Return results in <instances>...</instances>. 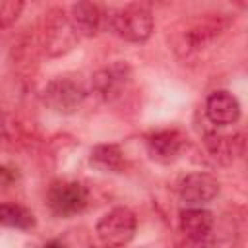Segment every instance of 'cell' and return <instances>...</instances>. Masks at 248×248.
<instances>
[{
    "label": "cell",
    "instance_id": "cell-1",
    "mask_svg": "<svg viewBox=\"0 0 248 248\" xmlns=\"http://www.w3.org/2000/svg\"><path fill=\"white\" fill-rule=\"evenodd\" d=\"M78 41L79 35L74 29L64 8H50L48 12H45L37 43L46 56H62L70 52Z\"/></svg>",
    "mask_w": 248,
    "mask_h": 248
},
{
    "label": "cell",
    "instance_id": "cell-2",
    "mask_svg": "<svg viewBox=\"0 0 248 248\" xmlns=\"http://www.w3.org/2000/svg\"><path fill=\"white\" fill-rule=\"evenodd\" d=\"M105 25L124 41L143 43L151 37L153 31V16L149 8L141 4H128L116 10H110L105 16Z\"/></svg>",
    "mask_w": 248,
    "mask_h": 248
},
{
    "label": "cell",
    "instance_id": "cell-3",
    "mask_svg": "<svg viewBox=\"0 0 248 248\" xmlns=\"http://www.w3.org/2000/svg\"><path fill=\"white\" fill-rule=\"evenodd\" d=\"M87 87L79 76L64 74L52 78L41 93L43 103L58 114H74L85 101Z\"/></svg>",
    "mask_w": 248,
    "mask_h": 248
},
{
    "label": "cell",
    "instance_id": "cell-4",
    "mask_svg": "<svg viewBox=\"0 0 248 248\" xmlns=\"http://www.w3.org/2000/svg\"><path fill=\"white\" fill-rule=\"evenodd\" d=\"M227 19L221 14H203L198 19L190 21L184 31H180L176 41V52H180L184 58L198 54L207 45H211L221 31H225Z\"/></svg>",
    "mask_w": 248,
    "mask_h": 248
},
{
    "label": "cell",
    "instance_id": "cell-5",
    "mask_svg": "<svg viewBox=\"0 0 248 248\" xmlns=\"http://www.w3.org/2000/svg\"><path fill=\"white\" fill-rule=\"evenodd\" d=\"M136 215L128 207H114L107 211L95 227V232L103 246L107 248H124L136 234Z\"/></svg>",
    "mask_w": 248,
    "mask_h": 248
},
{
    "label": "cell",
    "instance_id": "cell-6",
    "mask_svg": "<svg viewBox=\"0 0 248 248\" xmlns=\"http://www.w3.org/2000/svg\"><path fill=\"white\" fill-rule=\"evenodd\" d=\"M89 202V192L81 182L76 180H56L48 186L46 205L58 217H74L85 209Z\"/></svg>",
    "mask_w": 248,
    "mask_h": 248
},
{
    "label": "cell",
    "instance_id": "cell-7",
    "mask_svg": "<svg viewBox=\"0 0 248 248\" xmlns=\"http://www.w3.org/2000/svg\"><path fill=\"white\" fill-rule=\"evenodd\" d=\"M213 229H215V217L209 209L188 207V209L180 211V232H182L184 240L209 248Z\"/></svg>",
    "mask_w": 248,
    "mask_h": 248
},
{
    "label": "cell",
    "instance_id": "cell-8",
    "mask_svg": "<svg viewBox=\"0 0 248 248\" xmlns=\"http://www.w3.org/2000/svg\"><path fill=\"white\" fill-rule=\"evenodd\" d=\"M219 180L209 172H190L182 178L178 194L188 207H202L219 194Z\"/></svg>",
    "mask_w": 248,
    "mask_h": 248
},
{
    "label": "cell",
    "instance_id": "cell-9",
    "mask_svg": "<svg viewBox=\"0 0 248 248\" xmlns=\"http://www.w3.org/2000/svg\"><path fill=\"white\" fill-rule=\"evenodd\" d=\"M186 147H188V136L176 128H165V130L153 132L147 138V151L151 159L159 163L176 161Z\"/></svg>",
    "mask_w": 248,
    "mask_h": 248
},
{
    "label": "cell",
    "instance_id": "cell-10",
    "mask_svg": "<svg viewBox=\"0 0 248 248\" xmlns=\"http://www.w3.org/2000/svg\"><path fill=\"white\" fill-rule=\"evenodd\" d=\"M205 114L211 124L229 126L240 118V103L231 91L217 89L205 101Z\"/></svg>",
    "mask_w": 248,
    "mask_h": 248
},
{
    "label": "cell",
    "instance_id": "cell-11",
    "mask_svg": "<svg viewBox=\"0 0 248 248\" xmlns=\"http://www.w3.org/2000/svg\"><path fill=\"white\" fill-rule=\"evenodd\" d=\"M70 21L79 37H93L105 25V14L101 6L93 2H78L68 12Z\"/></svg>",
    "mask_w": 248,
    "mask_h": 248
},
{
    "label": "cell",
    "instance_id": "cell-12",
    "mask_svg": "<svg viewBox=\"0 0 248 248\" xmlns=\"http://www.w3.org/2000/svg\"><path fill=\"white\" fill-rule=\"evenodd\" d=\"M130 81V70L122 64L105 68L93 76V87L107 99L114 101L122 95V89H126V83Z\"/></svg>",
    "mask_w": 248,
    "mask_h": 248
},
{
    "label": "cell",
    "instance_id": "cell-13",
    "mask_svg": "<svg viewBox=\"0 0 248 248\" xmlns=\"http://www.w3.org/2000/svg\"><path fill=\"white\" fill-rule=\"evenodd\" d=\"M244 136L242 134H232V136H227V134H207L205 136V147L209 151V155L223 163V165H229L232 163V159L236 155H242L244 151Z\"/></svg>",
    "mask_w": 248,
    "mask_h": 248
},
{
    "label": "cell",
    "instance_id": "cell-14",
    "mask_svg": "<svg viewBox=\"0 0 248 248\" xmlns=\"http://www.w3.org/2000/svg\"><path fill=\"white\" fill-rule=\"evenodd\" d=\"M35 140L33 128L21 118L0 110V143L6 145H29Z\"/></svg>",
    "mask_w": 248,
    "mask_h": 248
},
{
    "label": "cell",
    "instance_id": "cell-15",
    "mask_svg": "<svg viewBox=\"0 0 248 248\" xmlns=\"http://www.w3.org/2000/svg\"><path fill=\"white\" fill-rule=\"evenodd\" d=\"M89 165L101 172H122L126 169V157L116 143H99L89 153Z\"/></svg>",
    "mask_w": 248,
    "mask_h": 248
},
{
    "label": "cell",
    "instance_id": "cell-16",
    "mask_svg": "<svg viewBox=\"0 0 248 248\" xmlns=\"http://www.w3.org/2000/svg\"><path fill=\"white\" fill-rule=\"evenodd\" d=\"M0 225L29 231L35 227V215L19 203H0Z\"/></svg>",
    "mask_w": 248,
    "mask_h": 248
},
{
    "label": "cell",
    "instance_id": "cell-17",
    "mask_svg": "<svg viewBox=\"0 0 248 248\" xmlns=\"http://www.w3.org/2000/svg\"><path fill=\"white\" fill-rule=\"evenodd\" d=\"M23 2L21 0H0V29L10 27L21 16Z\"/></svg>",
    "mask_w": 248,
    "mask_h": 248
},
{
    "label": "cell",
    "instance_id": "cell-18",
    "mask_svg": "<svg viewBox=\"0 0 248 248\" xmlns=\"http://www.w3.org/2000/svg\"><path fill=\"white\" fill-rule=\"evenodd\" d=\"M43 248H66V246H64L60 240H50V242H46Z\"/></svg>",
    "mask_w": 248,
    "mask_h": 248
},
{
    "label": "cell",
    "instance_id": "cell-19",
    "mask_svg": "<svg viewBox=\"0 0 248 248\" xmlns=\"http://www.w3.org/2000/svg\"><path fill=\"white\" fill-rule=\"evenodd\" d=\"M103 248H107V246H103Z\"/></svg>",
    "mask_w": 248,
    "mask_h": 248
}]
</instances>
